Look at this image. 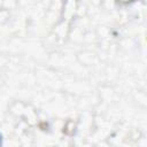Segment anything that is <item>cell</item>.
I'll use <instances>...</instances> for the list:
<instances>
[{
  "label": "cell",
  "mask_w": 147,
  "mask_h": 147,
  "mask_svg": "<svg viewBox=\"0 0 147 147\" xmlns=\"http://www.w3.org/2000/svg\"><path fill=\"white\" fill-rule=\"evenodd\" d=\"M80 0H62L60 9V18L72 23L77 16V9Z\"/></svg>",
  "instance_id": "obj_1"
},
{
  "label": "cell",
  "mask_w": 147,
  "mask_h": 147,
  "mask_svg": "<svg viewBox=\"0 0 147 147\" xmlns=\"http://www.w3.org/2000/svg\"><path fill=\"white\" fill-rule=\"evenodd\" d=\"M52 31L56 34V37H57V39H59V41H60V42L65 41V40H68V39H69V36H70V31H71V23L60 18V20L54 24V26H53V30H52Z\"/></svg>",
  "instance_id": "obj_2"
},
{
  "label": "cell",
  "mask_w": 147,
  "mask_h": 147,
  "mask_svg": "<svg viewBox=\"0 0 147 147\" xmlns=\"http://www.w3.org/2000/svg\"><path fill=\"white\" fill-rule=\"evenodd\" d=\"M96 60V54L90 49H84L77 53V61L85 67L93 65Z\"/></svg>",
  "instance_id": "obj_3"
},
{
  "label": "cell",
  "mask_w": 147,
  "mask_h": 147,
  "mask_svg": "<svg viewBox=\"0 0 147 147\" xmlns=\"http://www.w3.org/2000/svg\"><path fill=\"white\" fill-rule=\"evenodd\" d=\"M21 118H23L24 122L28 125H30V126H33V125H37L38 124V114H37V110L31 105H28L26 103L25 110H24L23 116Z\"/></svg>",
  "instance_id": "obj_4"
},
{
  "label": "cell",
  "mask_w": 147,
  "mask_h": 147,
  "mask_svg": "<svg viewBox=\"0 0 147 147\" xmlns=\"http://www.w3.org/2000/svg\"><path fill=\"white\" fill-rule=\"evenodd\" d=\"M78 130V123L76 119L74 118H68L67 121H64L63 125H62V132L64 136L67 137H72L76 134Z\"/></svg>",
  "instance_id": "obj_5"
},
{
  "label": "cell",
  "mask_w": 147,
  "mask_h": 147,
  "mask_svg": "<svg viewBox=\"0 0 147 147\" xmlns=\"http://www.w3.org/2000/svg\"><path fill=\"white\" fill-rule=\"evenodd\" d=\"M25 107H26V103L20 101V100H15L10 103L9 106V113L14 116V117H22L23 116V113L25 110Z\"/></svg>",
  "instance_id": "obj_6"
},
{
  "label": "cell",
  "mask_w": 147,
  "mask_h": 147,
  "mask_svg": "<svg viewBox=\"0 0 147 147\" xmlns=\"http://www.w3.org/2000/svg\"><path fill=\"white\" fill-rule=\"evenodd\" d=\"M0 7L11 11L18 7V0H1Z\"/></svg>",
  "instance_id": "obj_7"
},
{
  "label": "cell",
  "mask_w": 147,
  "mask_h": 147,
  "mask_svg": "<svg viewBox=\"0 0 147 147\" xmlns=\"http://www.w3.org/2000/svg\"><path fill=\"white\" fill-rule=\"evenodd\" d=\"M10 17H11V11L0 7V25H5L6 23H8Z\"/></svg>",
  "instance_id": "obj_8"
},
{
  "label": "cell",
  "mask_w": 147,
  "mask_h": 147,
  "mask_svg": "<svg viewBox=\"0 0 147 147\" xmlns=\"http://www.w3.org/2000/svg\"><path fill=\"white\" fill-rule=\"evenodd\" d=\"M116 5L118 6H129V5H132L137 0H114Z\"/></svg>",
  "instance_id": "obj_9"
},
{
  "label": "cell",
  "mask_w": 147,
  "mask_h": 147,
  "mask_svg": "<svg viewBox=\"0 0 147 147\" xmlns=\"http://www.w3.org/2000/svg\"><path fill=\"white\" fill-rule=\"evenodd\" d=\"M2 83H3V80H2V78H1V77H0V86H1V85H2Z\"/></svg>",
  "instance_id": "obj_10"
},
{
  "label": "cell",
  "mask_w": 147,
  "mask_h": 147,
  "mask_svg": "<svg viewBox=\"0 0 147 147\" xmlns=\"http://www.w3.org/2000/svg\"><path fill=\"white\" fill-rule=\"evenodd\" d=\"M0 144H1V136H0Z\"/></svg>",
  "instance_id": "obj_11"
}]
</instances>
